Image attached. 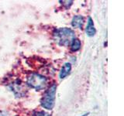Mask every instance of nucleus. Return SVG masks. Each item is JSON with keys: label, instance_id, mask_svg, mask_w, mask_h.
Here are the masks:
<instances>
[{"label": "nucleus", "instance_id": "obj_1", "mask_svg": "<svg viewBox=\"0 0 124 116\" xmlns=\"http://www.w3.org/2000/svg\"><path fill=\"white\" fill-rule=\"evenodd\" d=\"M54 39L60 46H70L75 39V32L70 28H58L54 32Z\"/></svg>", "mask_w": 124, "mask_h": 116}, {"label": "nucleus", "instance_id": "obj_5", "mask_svg": "<svg viewBox=\"0 0 124 116\" xmlns=\"http://www.w3.org/2000/svg\"><path fill=\"white\" fill-rule=\"evenodd\" d=\"M85 32H86V34L88 36H93L96 33L94 23H93V20L91 17H88V20L86 29H85Z\"/></svg>", "mask_w": 124, "mask_h": 116}, {"label": "nucleus", "instance_id": "obj_11", "mask_svg": "<svg viewBox=\"0 0 124 116\" xmlns=\"http://www.w3.org/2000/svg\"><path fill=\"white\" fill-rule=\"evenodd\" d=\"M88 115H89V112H87V113H85L84 115H81V116H88Z\"/></svg>", "mask_w": 124, "mask_h": 116}, {"label": "nucleus", "instance_id": "obj_2", "mask_svg": "<svg viewBox=\"0 0 124 116\" xmlns=\"http://www.w3.org/2000/svg\"><path fill=\"white\" fill-rule=\"evenodd\" d=\"M56 91H57V85L55 84H53L46 91V92L43 95L40 100V104L43 108H44L47 110L53 109L54 104H55Z\"/></svg>", "mask_w": 124, "mask_h": 116}, {"label": "nucleus", "instance_id": "obj_8", "mask_svg": "<svg viewBox=\"0 0 124 116\" xmlns=\"http://www.w3.org/2000/svg\"><path fill=\"white\" fill-rule=\"evenodd\" d=\"M81 41L78 40V39H75L73 40L72 44H71V51L73 52H76L78 50H79L81 48Z\"/></svg>", "mask_w": 124, "mask_h": 116}, {"label": "nucleus", "instance_id": "obj_6", "mask_svg": "<svg viewBox=\"0 0 124 116\" xmlns=\"http://www.w3.org/2000/svg\"><path fill=\"white\" fill-rule=\"evenodd\" d=\"M84 18L83 16L79 15H77L75 16H74L72 21H71V26L74 28H79L81 29L84 24Z\"/></svg>", "mask_w": 124, "mask_h": 116}, {"label": "nucleus", "instance_id": "obj_3", "mask_svg": "<svg viewBox=\"0 0 124 116\" xmlns=\"http://www.w3.org/2000/svg\"><path fill=\"white\" fill-rule=\"evenodd\" d=\"M26 84L35 89L36 91H40L44 89L46 85V78L40 73H33L27 77Z\"/></svg>", "mask_w": 124, "mask_h": 116}, {"label": "nucleus", "instance_id": "obj_10", "mask_svg": "<svg viewBox=\"0 0 124 116\" xmlns=\"http://www.w3.org/2000/svg\"><path fill=\"white\" fill-rule=\"evenodd\" d=\"M60 2H61V4H63V6L68 9L72 5L73 1H60Z\"/></svg>", "mask_w": 124, "mask_h": 116}, {"label": "nucleus", "instance_id": "obj_4", "mask_svg": "<svg viewBox=\"0 0 124 116\" xmlns=\"http://www.w3.org/2000/svg\"><path fill=\"white\" fill-rule=\"evenodd\" d=\"M10 88L16 97H22L25 95L27 91L26 85L19 80H16L10 84Z\"/></svg>", "mask_w": 124, "mask_h": 116}, {"label": "nucleus", "instance_id": "obj_9", "mask_svg": "<svg viewBox=\"0 0 124 116\" xmlns=\"http://www.w3.org/2000/svg\"><path fill=\"white\" fill-rule=\"evenodd\" d=\"M32 116H50V115L44 111H35Z\"/></svg>", "mask_w": 124, "mask_h": 116}, {"label": "nucleus", "instance_id": "obj_7", "mask_svg": "<svg viewBox=\"0 0 124 116\" xmlns=\"http://www.w3.org/2000/svg\"><path fill=\"white\" fill-rule=\"evenodd\" d=\"M71 71V64L70 63H65L63 67H62L60 73H59V77L61 79H64L67 77L70 72Z\"/></svg>", "mask_w": 124, "mask_h": 116}]
</instances>
